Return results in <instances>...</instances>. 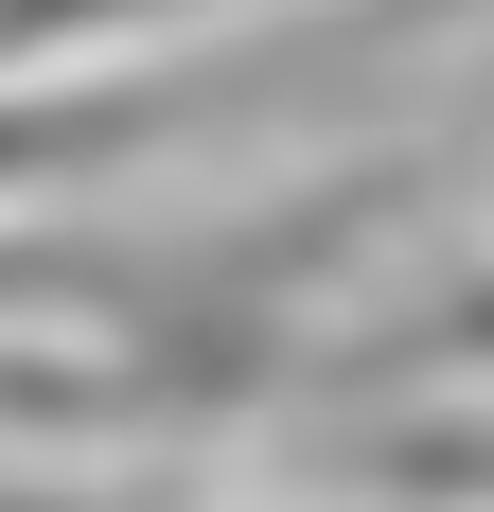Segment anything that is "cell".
<instances>
[{
    "mask_svg": "<svg viewBox=\"0 0 494 512\" xmlns=\"http://www.w3.org/2000/svg\"><path fill=\"white\" fill-rule=\"evenodd\" d=\"M424 354H459V371H494V283H459V301H424Z\"/></svg>",
    "mask_w": 494,
    "mask_h": 512,
    "instance_id": "1",
    "label": "cell"
}]
</instances>
